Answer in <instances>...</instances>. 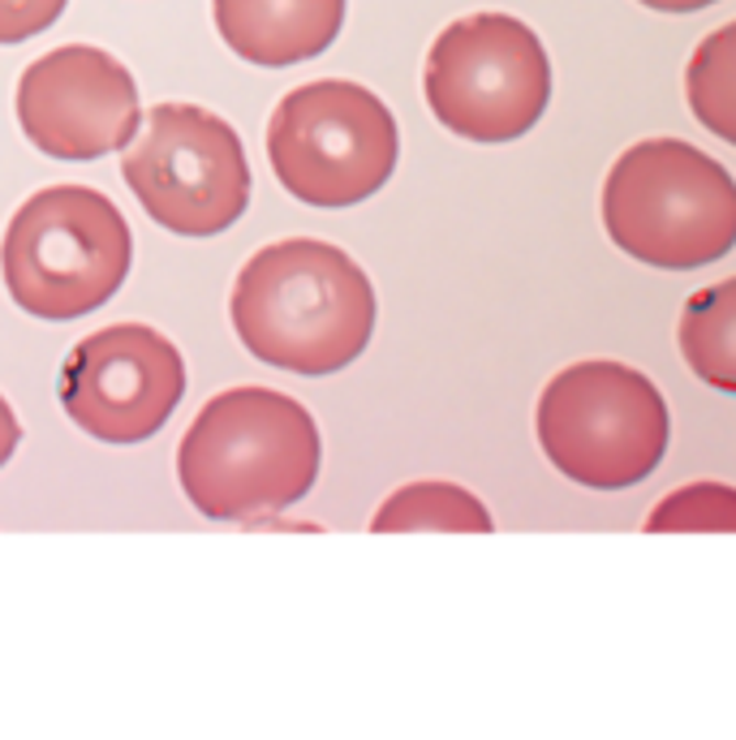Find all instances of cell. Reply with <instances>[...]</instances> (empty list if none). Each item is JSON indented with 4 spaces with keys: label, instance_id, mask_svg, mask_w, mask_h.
I'll list each match as a JSON object with an SVG mask.
<instances>
[{
    "label": "cell",
    "instance_id": "7a4b0ae2",
    "mask_svg": "<svg viewBox=\"0 0 736 740\" xmlns=\"http://www.w3.org/2000/svg\"><path fill=\"white\" fill-rule=\"evenodd\" d=\"M319 461L323 444L306 405L272 388H229L190 422L177 478L202 517L259 526L310 495Z\"/></svg>",
    "mask_w": 736,
    "mask_h": 740
},
{
    "label": "cell",
    "instance_id": "9c48e42d",
    "mask_svg": "<svg viewBox=\"0 0 736 740\" xmlns=\"http://www.w3.org/2000/svg\"><path fill=\"white\" fill-rule=\"evenodd\" d=\"M186 396V362L147 323H112L78 341L61 371V405L103 444L151 440Z\"/></svg>",
    "mask_w": 736,
    "mask_h": 740
},
{
    "label": "cell",
    "instance_id": "3957f363",
    "mask_svg": "<svg viewBox=\"0 0 736 740\" xmlns=\"http://www.w3.org/2000/svg\"><path fill=\"white\" fill-rule=\"evenodd\" d=\"M603 229L646 267L715 263L736 246V177L685 139H641L607 168Z\"/></svg>",
    "mask_w": 736,
    "mask_h": 740
},
{
    "label": "cell",
    "instance_id": "277c9868",
    "mask_svg": "<svg viewBox=\"0 0 736 740\" xmlns=\"http://www.w3.org/2000/svg\"><path fill=\"white\" fill-rule=\"evenodd\" d=\"M130 258V224L112 198L87 186H48L9 220L0 272L9 297L31 319L69 323L125 285Z\"/></svg>",
    "mask_w": 736,
    "mask_h": 740
},
{
    "label": "cell",
    "instance_id": "6da1fadb",
    "mask_svg": "<svg viewBox=\"0 0 736 740\" xmlns=\"http://www.w3.org/2000/svg\"><path fill=\"white\" fill-rule=\"evenodd\" d=\"M229 314L259 362L294 375H332L371 345L375 289L341 246L289 238L250 254Z\"/></svg>",
    "mask_w": 736,
    "mask_h": 740
},
{
    "label": "cell",
    "instance_id": "8fae6325",
    "mask_svg": "<svg viewBox=\"0 0 736 740\" xmlns=\"http://www.w3.org/2000/svg\"><path fill=\"white\" fill-rule=\"evenodd\" d=\"M216 31L250 65H297L332 48L344 0H211Z\"/></svg>",
    "mask_w": 736,
    "mask_h": 740
},
{
    "label": "cell",
    "instance_id": "e0dca14e",
    "mask_svg": "<svg viewBox=\"0 0 736 740\" xmlns=\"http://www.w3.org/2000/svg\"><path fill=\"white\" fill-rule=\"evenodd\" d=\"M22 444V427H18V418H13V409H9V400L0 396V465L18 452Z\"/></svg>",
    "mask_w": 736,
    "mask_h": 740
},
{
    "label": "cell",
    "instance_id": "4fadbf2b",
    "mask_svg": "<svg viewBox=\"0 0 736 740\" xmlns=\"http://www.w3.org/2000/svg\"><path fill=\"white\" fill-rule=\"evenodd\" d=\"M371 530L375 534H405V530H465V534H491L495 521H491L487 504L474 492L457 487V483H409L393 492L380 512L371 517Z\"/></svg>",
    "mask_w": 736,
    "mask_h": 740
},
{
    "label": "cell",
    "instance_id": "5bb4252c",
    "mask_svg": "<svg viewBox=\"0 0 736 740\" xmlns=\"http://www.w3.org/2000/svg\"><path fill=\"white\" fill-rule=\"evenodd\" d=\"M689 112L724 143L736 147V22L711 31L685 65Z\"/></svg>",
    "mask_w": 736,
    "mask_h": 740
},
{
    "label": "cell",
    "instance_id": "2e32d148",
    "mask_svg": "<svg viewBox=\"0 0 736 740\" xmlns=\"http://www.w3.org/2000/svg\"><path fill=\"white\" fill-rule=\"evenodd\" d=\"M65 13V0H0V44H22Z\"/></svg>",
    "mask_w": 736,
    "mask_h": 740
},
{
    "label": "cell",
    "instance_id": "8992f818",
    "mask_svg": "<svg viewBox=\"0 0 736 740\" xmlns=\"http://www.w3.org/2000/svg\"><path fill=\"white\" fill-rule=\"evenodd\" d=\"M267 159L281 186L301 202L353 207L388 186L400 159V130L375 91L319 78L276 103Z\"/></svg>",
    "mask_w": 736,
    "mask_h": 740
},
{
    "label": "cell",
    "instance_id": "ac0fdd59",
    "mask_svg": "<svg viewBox=\"0 0 736 740\" xmlns=\"http://www.w3.org/2000/svg\"><path fill=\"white\" fill-rule=\"evenodd\" d=\"M638 4L655 9V13H697V9H706L715 0H638Z\"/></svg>",
    "mask_w": 736,
    "mask_h": 740
},
{
    "label": "cell",
    "instance_id": "5b68a950",
    "mask_svg": "<svg viewBox=\"0 0 736 740\" xmlns=\"http://www.w3.org/2000/svg\"><path fill=\"white\" fill-rule=\"evenodd\" d=\"M535 431L547 461L590 492H625L659 470L672 444L663 393L625 362H573L542 388Z\"/></svg>",
    "mask_w": 736,
    "mask_h": 740
},
{
    "label": "cell",
    "instance_id": "30bf717a",
    "mask_svg": "<svg viewBox=\"0 0 736 740\" xmlns=\"http://www.w3.org/2000/svg\"><path fill=\"white\" fill-rule=\"evenodd\" d=\"M22 134L52 159H99L125 151L143 125L130 69L91 44L40 56L18 82Z\"/></svg>",
    "mask_w": 736,
    "mask_h": 740
},
{
    "label": "cell",
    "instance_id": "7c38bea8",
    "mask_svg": "<svg viewBox=\"0 0 736 740\" xmlns=\"http://www.w3.org/2000/svg\"><path fill=\"white\" fill-rule=\"evenodd\" d=\"M677 341L689 371L715 393L736 396V276L715 280L685 301Z\"/></svg>",
    "mask_w": 736,
    "mask_h": 740
},
{
    "label": "cell",
    "instance_id": "9a60e30c",
    "mask_svg": "<svg viewBox=\"0 0 736 740\" xmlns=\"http://www.w3.org/2000/svg\"><path fill=\"white\" fill-rule=\"evenodd\" d=\"M650 534H736V487L728 483H689L663 495L650 517H646Z\"/></svg>",
    "mask_w": 736,
    "mask_h": 740
},
{
    "label": "cell",
    "instance_id": "52a82bcc",
    "mask_svg": "<svg viewBox=\"0 0 736 740\" xmlns=\"http://www.w3.org/2000/svg\"><path fill=\"white\" fill-rule=\"evenodd\" d=\"M422 91L443 130L470 143H513L539 125L551 99L542 40L513 13L448 22L427 52Z\"/></svg>",
    "mask_w": 736,
    "mask_h": 740
},
{
    "label": "cell",
    "instance_id": "ba28073f",
    "mask_svg": "<svg viewBox=\"0 0 736 740\" xmlns=\"http://www.w3.org/2000/svg\"><path fill=\"white\" fill-rule=\"evenodd\" d=\"M143 211L177 238H216L250 207L238 130L198 103H155L121 159Z\"/></svg>",
    "mask_w": 736,
    "mask_h": 740
}]
</instances>
